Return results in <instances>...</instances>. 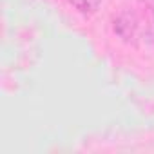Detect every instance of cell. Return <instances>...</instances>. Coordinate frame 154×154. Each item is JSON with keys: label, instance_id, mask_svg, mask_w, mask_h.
I'll use <instances>...</instances> for the list:
<instances>
[{"label": "cell", "instance_id": "obj_2", "mask_svg": "<svg viewBox=\"0 0 154 154\" xmlns=\"http://www.w3.org/2000/svg\"><path fill=\"white\" fill-rule=\"evenodd\" d=\"M100 2H102V0H69V4H71L76 11H80V13H84V15L94 13V11L100 8Z\"/></svg>", "mask_w": 154, "mask_h": 154}, {"label": "cell", "instance_id": "obj_1", "mask_svg": "<svg viewBox=\"0 0 154 154\" xmlns=\"http://www.w3.org/2000/svg\"><path fill=\"white\" fill-rule=\"evenodd\" d=\"M136 31H138V18L134 13L131 11H123L116 17L114 20V33L125 40V42H131L136 38Z\"/></svg>", "mask_w": 154, "mask_h": 154}]
</instances>
